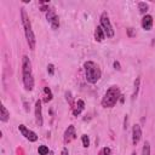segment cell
<instances>
[{
    "mask_svg": "<svg viewBox=\"0 0 155 155\" xmlns=\"http://www.w3.org/2000/svg\"><path fill=\"white\" fill-rule=\"evenodd\" d=\"M22 80H23V86H24L25 91H33L34 75H33L31 62L28 58V56L22 57Z\"/></svg>",
    "mask_w": 155,
    "mask_h": 155,
    "instance_id": "6da1fadb",
    "label": "cell"
},
{
    "mask_svg": "<svg viewBox=\"0 0 155 155\" xmlns=\"http://www.w3.org/2000/svg\"><path fill=\"white\" fill-rule=\"evenodd\" d=\"M139 86H140V78H136L134 80V84H133V92H132V99H136L137 98V94H138V91H139Z\"/></svg>",
    "mask_w": 155,
    "mask_h": 155,
    "instance_id": "9a60e30c",
    "label": "cell"
},
{
    "mask_svg": "<svg viewBox=\"0 0 155 155\" xmlns=\"http://www.w3.org/2000/svg\"><path fill=\"white\" fill-rule=\"evenodd\" d=\"M98 155H111V150H110L109 147H104V148L101 149V151H99Z\"/></svg>",
    "mask_w": 155,
    "mask_h": 155,
    "instance_id": "44dd1931",
    "label": "cell"
},
{
    "mask_svg": "<svg viewBox=\"0 0 155 155\" xmlns=\"http://www.w3.org/2000/svg\"><path fill=\"white\" fill-rule=\"evenodd\" d=\"M127 124H128V115H125V120H124V130H127Z\"/></svg>",
    "mask_w": 155,
    "mask_h": 155,
    "instance_id": "d4e9b609",
    "label": "cell"
},
{
    "mask_svg": "<svg viewBox=\"0 0 155 155\" xmlns=\"http://www.w3.org/2000/svg\"><path fill=\"white\" fill-rule=\"evenodd\" d=\"M120 97H121V92H120V88L117 86L109 87L102 98V107H104V108L115 107V104L117 103Z\"/></svg>",
    "mask_w": 155,
    "mask_h": 155,
    "instance_id": "277c9868",
    "label": "cell"
},
{
    "mask_svg": "<svg viewBox=\"0 0 155 155\" xmlns=\"http://www.w3.org/2000/svg\"><path fill=\"white\" fill-rule=\"evenodd\" d=\"M21 19H22V25H23V29H24V35H25V39H27V44H28L30 50H34L35 45H36L35 34L33 31V27H31V22L29 19V16L25 12V8H23V7L21 8Z\"/></svg>",
    "mask_w": 155,
    "mask_h": 155,
    "instance_id": "7a4b0ae2",
    "label": "cell"
},
{
    "mask_svg": "<svg viewBox=\"0 0 155 155\" xmlns=\"http://www.w3.org/2000/svg\"><path fill=\"white\" fill-rule=\"evenodd\" d=\"M84 70H85V76L87 82L90 84H97L102 76V71L101 68L98 67L97 63H94L93 61H87L84 63Z\"/></svg>",
    "mask_w": 155,
    "mask_h": 155,
    "instance_id": "3957f363",
    "label": "cell"
},
{
    "mask_svg": "<svg viewBox=\"0 0 155 155\" xmlns=\"http://www.w3.org/2000/svg\"><path fill=\"white\" fill-rule=\"evenodd\" d=\"M35 121L39 127L44 125V119H42V102L41 99H38L35 102Z\"/></svg>",
    "mask_w": 155,
    "mask_h": 155,
    "instance_id": "ba28073f",
    "label": "cell"
},
{
    "mask_svg": "<svg viewBox=\"0 0 155 155\" xmlns=\"http://www.w3.org/2000/svg\"><path fill=\"white\" fill-rule=\"evenodd\" d=\"M75 138H76L75 126H74V125H69V126L67 127V130H65L64 134H63V140H64V143H65V144H68V143L73 142Z\"/></svg>",
    "mask_w": 155,
    "mask_h": 155,
    "instance_id": "9c48e42d",
    "label": "cell"
},
{
    "mask_svg": "<svg viewBox=\"0 0 155 155\" xmlns=\"http://www.w3.org/2000/svg\"><path fill=\"white\" fill-rule=\"evenodd\" d=\"M46 19L53 30H57L59 28V17L53 7H48V10L46 11Z\"/></svg>",
    "mask_w": 155,
    "mask_h": 155,
    "instance_id": "8992f818",
    "label": "cell"
},
{
    "mask_svg": "<svg viewBox=\"0 0 155 155\" xmlns=\"http://www.w3.org/2000/svg\"><path fill=\"white\" fill-rule=\"evenodd\" d=\"M81 142H82V147L84 148H88L90 147V138L87 134H82L81 136Z\"/></svg>",
    "mask_w": 155,
    "mask_h": 155,
    "instance_id": "ffe728a7",
    "label": "cell"
},
{
    "mask_svg": "<svg viewBox=\"0 0 155 155\" xmlns=\"http://www.w3.org/2000/svg\"><path fill=\"white\" fill-rule=\"evenodd\" d=\"M140 138H142V128H140V125L134 124L133 127H132V144L133 145H137L139 143Z\"/></svg>",
    "mask_w": 155,
    "mask_h": 155,
    "instance_id": "30bf717a",
    "label": "cell"
},
{
    "mask_svg": "<svg viewBox=\"0 0 155 155\" xmlns=\"http://www.w3.org/2000/svg\"><path fill=\"white\" fill-rule=\"evenodd\" d=\"M44 93H45V98H44V102H46V103H48L51 99H52V92H51V90L48 88V87H44Z\"/></svg>",
    "mask_w": 155,
    "mask_h": 155,
    "instance_id": "e0dca14e",
    "label": "cell"
},
{
    "mask_svg": "<svg viewBox=\"0 0 155 155\" xmlns=\"http://www.w3.org/2000/svg\"><path fill=\"white\" fill-rule=\"evenodd\" d=\"M38 153H39V155H48L50 154V150H48V148L46 145H39Z\"/></svg>",
    "mask_w": 155,
    "mask_h": 155,
    "instance_id": "ac0fdd59",
    "label": "cell"
},
{
    "mask_svg": "<svg viewBox=\"0 0 155 155\" xmlns=\"http://www.w3.org/2000/svg\"><path fill=\"white\" fill-rule=\"evenodd\" d=\"M104 39H105V34H104L103 29L101 28V25H98L96 28V30H94V40L97 42H102Z\"/></svg>",
    "mask_w": 155,
    "mask_h": 155,
    "instance_id": "4fadbf2b",
    "label": "cell"
},
{
    "mask_svg": "<svg viewBox=\"0 0 155 155\" xmlns=\"http://www.w3.org/2000/svg\"><path fill=\"white\" fill-rule=\"evenodd\" d=\"M18 131L21 132V134H22L27 140H29V142H36V140H38V134H36L34 131H31V130H29L28 127H25L23 124H21V125L18 126Z\"/></svg>",
    "mask_w": 155,
    "mask_h": 155,
    "instance_id": "52a82bcc",
    "label": "cell"
},
{
    "mask_svg": "<svg viewBox=\"0 0 155 155\" xmlns=\"http://www.w3.org/2000/svg\"><path fill=\"white\" fill-rule=\"evenodd\" d=\"M48 155H54V154H53L52 151H50V154H48Z\"/></svg>",
    "mask_w": 155,
    "mask_h": 155,
    "instance_id": "83f0119b",
    "label": "cell"
},
{
    "mask_svg": "<svg viewBox=\"0 0 155 155\" xmlns=\"http://www.w3.org/2000/svg\"><path fill=\"white\" fill-rule=\"evenodd\" d=\"M99 22H101V28L103 29L105 36L107 38H113L115 35V31L113 29V25H111V22L109 19V16H108V13L105 11L102 12V15L99 17Z\"/></svg>",
    "mask_w": 155,
    "mask_h": 155,
    "instance_id": "5b68a950",
    "label": "cell"
},
{
    "mask_svg": "<svg viewBox=\"0 0 155 155\" xmlns=\"http://www.w3.org/2000/svg\"><path fill=\"white\" fill-rule=\"evenodd\" d=\"M153 23H154L153 16H150V15L143 16V18H142V28L144 30H150L153 28Z\"/></svg>",
    "mask_w": 155,
    "mask_h": 155,
    "instance_id": "8fae6325",
    "label": "cell"
},
{
    "mask_svg": "<svg viewBox=\"0 0 155 155\" xmlns=\"http://www.w3.org/2000/svg\"><path fill=\"white\" fill-rule=\"evenodd\" d=\"M47 73H48L50 75H53V74H54V65H53V64H48V65H47Z\"/></svg>",
    "mask_w": 155,
    "mask_h": 155,
    "instance_id": "7402d4cb",
    "label": "cell"
},
{
    "mask_svg": "<svg viewBox=\"0 0 155 155\" xmlns=\"http://www.w3.org/2000/svg\"><path fill=\"white\" fill-rule=\"evenodd\" d=\"M138 10H139V12L142 13V15H147V11L149 10V5L147 4V2H144V1H139L138 2Z\"/></svg>",
    "mask_w": 155,
    "mask_h": 155,
    "instance_id": "2e32d148",
    "label": "cell"
},
{
    "mask_svg": "<svg viewBox=\"0 0 155 155\" xmlns=\"http://www.w3.org/2000/svg\"><path fill=\"white\" fill-rule=\"evenodd\" d=\"M142 155H150V143L148 140L144 142V145L142 149Z\"/></svg>",
    "mask_w": 155,
    "mask_h": 155,
    "instance_id": "d6986e66",
    "label": "cell"
},
{
    "mask_svg": "<svg viewBox=\"0 0 155 155\" xmlns=\"http://www.w3.org/2000/svg\"><path fill=\"white\" fill-rule=\"evenodd\" d=\"M131 155H137V154H136V153H134V151H133V153H132V154H131Z\"/></svg>",
    "mask_w": 155,
    "mask_h": 155,
    "instance_id": "f1b7e54d",
    "label": "cell"
},
{
    "mask_svg": "<svg viewBox=\"0 0 155 155\" xmlns=\"http://www.w3.org/2000/svg\"><path fill=\"white\" fill-rule=\"evenodd\" d=\"M113 65H114V68H115L116 70H121V65H120V63H119L117 61H114Z\"/></svg>",
    "mask_w": 155,
    "mask_h": 155,
    "instance_id": "cb8c5ba5",
    "label": "cell"
},
{
    "mask_svg": "<svg viewBox=\"0 0 155 155\" xmlns=\"http://www.w3.org/2000/svg\"><path fill=\"white\" fill-rule=\"evenodd\" d=\"M61 155H69V151H68V148H67V147H64V148L62 149Z\"/></svg>",
    "mask_w": 155,
    "mask_h": 155,
    "instance_id": "484cf974",
    "label": "cell"
},
{
    "mask_svg": "<svg viewBox=\"0 0 155 155\" xmlns=\"http://www.w3.org/2000/svg\"><path fill=\"white\" fill-rule=\"evenodd\" d=\"M65 96H67V101L69 102V104H70V105H73V98H71V93H70L69 91H67V92H65Z\"/></svg>",
    "mask_w": 155,
    "mask_h": 155,
    "instance_id": "603a6c76",
    "label": "cell"
},
{
    "mask_svg": "<svg viewBox=\"0 0 155 155\" xmlns=\"http://www.w3.org/2000/svg\"><path fill=\"white\" fill-rule=\"evenodd\" d=\"M84 109H85V102H84L82 99H78L75 107L73 108V115H74V116L80 115V113H81Z\"/></svg>",
    "mask_w": 155,
    "mask_h": 155,
    "instance_id": "7c38bea8",
    "label": "cell"
},
{
    "mask_svg": "<svg viewBox=\"0 0 155 155\" xmlns=\"http://www.w3.org/2000/svg\"><path fill=\"white\" fill-rule=\"evenodd\" d=\"M8 119H10V111L2 104L1 108H0V121L1 122H6V121H8Z\"/></svg>",
    "mask_w": 155,
    "mask_h": 155,
    "instance_id": "5bb4252c",
    "label": "cell"
},
{
    "mask_svg": "<svg viewBox=\"0 0 155 155\" xmlns=\"http://www.w3.org/2000/svg\"><path fill=\"white\" fill-rule=\"evenodd\" d=\"M127 31H128V35H130V36H133V35H134V34H133V29H132V28H128V29H127Z\"/></svg>",
    "mask_w": 155,
    "mask_h": 155,
    "instance_id": "4316f807",
    "label": "cell"
}]
</instances>
